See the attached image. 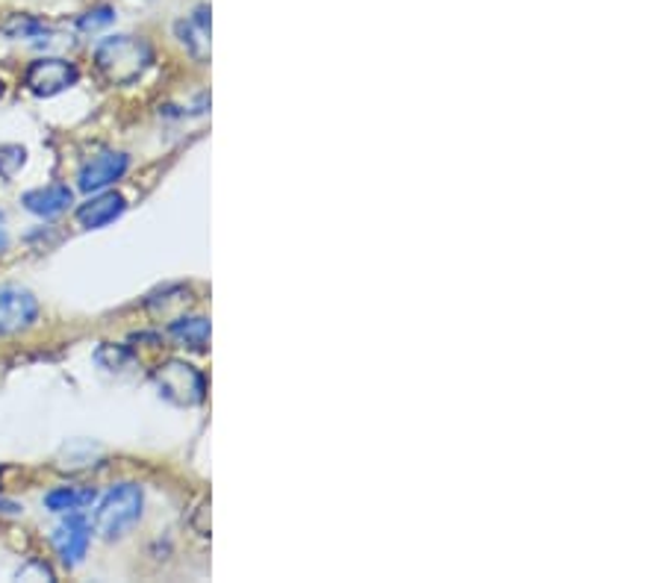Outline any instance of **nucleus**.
Wrapping results in <instances>:
<instances>
[{
  "label": "nucleus",
  "instance_id": "nucleus-17",
  "mask_svg": "<svg viewBox=\"0 0 663 583\" xmlns=\"http://www.w3.org/2000/svg\"><path fill=\"white\" fill-rule=\"evenodd\" d=\"M7 241H10V236H7V222H3V212H0V251L7 248Z\"/></svg>",
  "mask_w": 663,
  "mask_h": 583
},
{
  "label": "nucleus",
  "instance_id": "nucleus-9",
  "mask_svg": "<svg viewBox=\"0 0 663 583\" xmlns=\"http://www.w3.org/2000/svg\"><path fill=\"white\" fill-rule=\"evenodd\" d=\"M21 203H24L33 215H39V219H57L60 212H65L71 203H74V191H71L69 186H62V183H51V186L27 191V195L21 198Z\"/></svg>",
  "mask_w": 663,
  "mask_h": 583
},
{
  "label": "nucleus",
  "instance_id": "nucleus-8",
  "mask_svg": "<svg viewBox=\"0 0 663 583\" xmlns=\"http://www.w3.org/2000/svg\"><path fill=\"white\" fill-rule=\"evenodd\" d=\"M124 210H127V201L121 198L119 191H98L95 198L81 203L77 222H81V227H86V231H101V227L112 224L115 219H121V212Z\"/></svg>",
  "mask_w": 663,
  "mask_h": 583
},
{
  "label": "nucleus",
  "instance_id": "nucleus-14",
  "mask_svg": "<svg viewBox=\"0 0 663 583\" xmlns=\"http://www.w3.org/2000/svg\"><path fill=\"white\" fill-rule=\"evenodd\" d=\"M24 162H27V151L19 148V145H7V148H0V174H3L7 181L15 177V172H19Z\"/></svg>",
  "mask_w": 663,
  "mask_h": 583
},
{
  "label": "nucleus",
  "instance_id": "nucleus-15",
  "mask_svg": "<svg viewBox=\"0 0 663 583\" xmlns=\"http://www.w3.org/2000/svg\"><path fill=\"white\" fill-rule=\"evenodd\" d=\"M110 21H112V10L110 7H101V10L86 12V15H83L81 30H98L103 24H110Z\"/></svg>",
  "mask_w": 663,
  "mask_h": 583
},
{
  "label": "nucleus",
  "instance_id": "nucleus-5",
  "mask_svg": "<svg viewBox=\"0 0 663 583\" xmlns=\"http://www.w3.org/2000/svg\"><path fill=\"white\" fill-rule=\"evenodd\" d=\"M39 315V301L30 289L15 283H0V336L27 331Z\"/></svg>",
  "mask_w": 663,
  "mask_h": 583
},
{
  "label": "nucleus",
  "instance_id": "nucleus-11",
  "mask_svg": "<svg viewBox=\"0 0 663 583\" xmlns=\"http://www.w3.org/2000/svg\"><path fill=\"white\" fill-rule=\"evenodd\" d=\"M95 498H98V493L91 486H83V489L81 486H60V489L45 495V507L51 513H77V510H83Z\"/></svg>",
  "mask_w": 663,
  "mask_h": 583
},
{
  "label": "nucleus",
  "instance_id": "nucleus-1",
  "mask_svg": "<svg viewBox=\"0 0 663 583\" xmlns=\"http://www.w3.org/2000/svg\"><path fill=\"white\" fill-rule=\"evenodd\" d=\"M154 53L151 45L136 36H110L95 48V65L112 86H131L148 71Z\"/></svg>",
  "mask_w": 663,
  "mask_h": 583
},
{
  "label": "nucleus",
  "instance_id": "nucleus-16",
  "mask_svg": "<svg viewBox=\"0 0 663 583\" xmlns=\"http://www.w3.org/2000/svg\"><path fill=\"white\" fill-rule=\"evenodd\" d=\"M19 581H53V572L45 563H27L24 569H19Z\"/></svg>",
  "mask_w": 663,
  "mask_h": 583
},
{
  "label": "nucleus",
  "instance_id": "nucleus-10",
  "mask_svg": "<svg viewBox=\"0 0 663 583\" xmlns=\"http://www.w3.org/2000/svg\"><path fill=\"white\" fill-rule=\"evenodd\" d=\"M177 36L195 60H207L210 57V7H198L189 18H183L177 24Z\"/></svg>",
  "mask_w": 663,
  "mask_h": 583
},
{
  "label": "nucleus",
  "instance_id": "nucleus-3",
  "mask_svg": "<svg viewBox=\"0 0 663 583\" xmlns=\"http://www.w3.org/2000/svg\"><path fill=\"white\" fill-rule=\"evenodd\" d=\"M154 381H157V389H160L162 398L177 404V407H195V404L204 401V393H207L204 374L183 360L162 362L160 369L154 372Z\"/></svg>",
  "mask_w": 663,
  "mask_h": 583
},
{
  "label": "nucleus",
  "instance_id": "nucleus-6",
  "mask_svg": "<svg viewBox=\"0 0 663 583\" xmlns=\"http://www.w3.org/2000/svg\"><path fill=\"white\" fill-rule=\"evenodd\" d=\"M89 543L91 524L81 510L65 516V519L57 524V531H53V548H57V554H60L65 566L83 563V557L89 551Z\"/></svg>",
  "mask_w": 663,
  "mask_h": 583
},
{
  "label": "nucleus",
  "instance_id": "nucleus-13",
  "mask_svg": "<svg viewBox=\"0 0 663 583\" xmlns=\"http://www.w3.org/2000/svg\"><path fill=\"white\" fill-rule=\"evenodd\" d=\"M3 33L12 39H36V36H48V27L30 15H12V21L3 24Z\"/></svg>",
  "mask_w": 663,
  "mask_h": 583
},
{
  "label": "nucleus",
  "instance_id": "nucleus-4",
  "mask_svg": "<svg viewBox=\"0 0 663 583\" xmlns=\"http://www.w3.org/2000/svg\"><path fill=\"white\" fill-rule=\"evenodd\" d=\"M77 77H81V71L74 62L60 60V57H45V60L30 62V69L24 74V86L39 98H53V95L74 86Z\"/></svg>",
  "mask_w": 663,
  "mask_h": 583
},
{
  "label": "nucleus",
  "instance_id": "nucleus-7",
  "mask_svg": "<svg viewBox=\"0 0 663 583\" xmlns=\"http://www.w3.org/2000/svg\"><path fill=\"white\" fill-rule=\"evenodd\" d=\"M131 169V160L127 153L119 151H103L98 157H91L86 165L77 174V186L83 191H103L107 186H112L115 181H121L124 174Z\"/></svg>",
  "mask_w": 663,
  "mask_h": 583
},
{
  "label": "nucleus",
  "instance_id": "nucleus-12",
  "mask_svg": "<svg viewBox=\"0 0 663 583\" xmlns=\"http://www.w3.org/2000/svg\"><path fill=\"white\" fill-rule=\"evenodd\" d=\"M171 336L192 351H204L210 343V322L207 319H177L171 322Z\"/></svg>",
  "mask_w": 663,
  "mask_h": 583
},
{
  "label": "nucleus",
  "instance_id": "nucleus-2",
  "mask_svg": "<svg viewBox=\"0 0 663 583\" xmlns=\"http://www.w3.org/2000/svg\"><path fill=\"white\" fill-rule=\"evenodd\" d=\"M142 507H145V495L136 483H119L110 493L103 495L98 507H95V531L103 539H119L133 524L142 519Z\"/></svg>",
  "mask_w": 663,
  "mask_h": 583
}]
</instances>
